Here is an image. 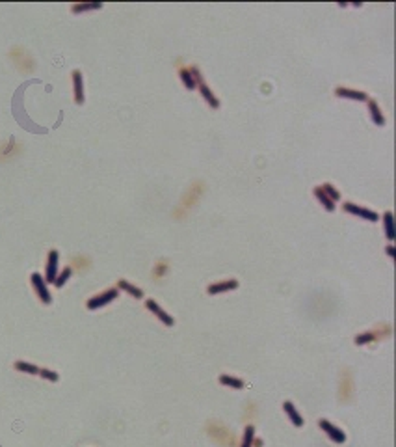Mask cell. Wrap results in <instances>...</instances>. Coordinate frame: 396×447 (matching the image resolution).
<instances>
[{"instance_id": "3957f363", "label": "cell", "mask_w": 396, "mask_h": 447, "mask_svg": "<svg viewBox=\"0 0 396 447\" xmlns=\"http://www.w3.org/2000/svg\"><path fill=\"white\" fill-rule=\"evenodd\" d=\"M343 209L346 211V213L355 215V216H359V218H365V220H368V222H378V220H380V215H378V213H374L372 209L361 207V205H355V203H351V201L344 203Z\"/></svg>"}, {"instance_id": "30bf717a", "label": "cell", "mask_w": 396, "mask_h": 447, "mask_svg": "<svg viewBox=\"0 0 396 447\" xmlns=\"http://www.w3.org/2000/svg\"><path fill=\"white\" fill-rule=\"evenodd\" d=\"M283 410L287 412V416H289V419L292 421V425H294V427H303V423H305L303 417L299 416V412H297L296 406H294L292 402H290V401L283 402Z\"/></svg>"}, {"instance_id": "4fadbf2b", "label": "cell", "mask_w": 396, "mask_h": 447, "mask_svg": "<svg viewBox=\"0 0 396 447\" xmlns=\"http://www.w3.org/2000/svg\"><path fill=\"white\" fill-rule=\"evenodd\" d=\"M314 196H316V200H318L322 205H324V209H326V211H329V213H331V211H335V201L329 200L328 194L324 192L320 186H316V188H314Z\"/></svg>"}, {"instance_id": "603a6c76", "label": "cell", "mask_w": 396, "mask_h": 447, "mask_svg": "<svg viewBox=\"0 0 396 447\" xmlns=\"http://www.w3.org/2000/svg\"><path fill=\"white\" fill-rule=\"evenodd\" d=\"M322 190H324V192L328 194V198L331 201H339L341 200V192H339V190H337V188H333V186L329 185V183H326V185H322L320 186Z\"/></svg>"}, {"instance_id": "8fae6325", "label": "cell", "mask_w": 396, "mask_h": 447, "mask_svg": "<svg viewBox=\"0 0 396 447\" xmlns=\"http://www.w3.org/2000/svg\"><path fill=\"white\" fill-rule=\"evenodd\" d=\"M236 287H238V281H236V279H227V281L212 283V285H208V294L227 293V291H231V289H236Z\"/></svg>"}, {"instance_id": "5bb4252c", "label": "cell", "mask_w": 396, "mask_h": 447, "mask_svg": "<svg viewBox=\"0 0 396 447\" xmlns=\"http://www.w3.org/2000/svg\"><path fill=\"white\" fill-rule=\"evenodd\" d=\"M383 224H385V235H387V239L393 242L395 240V218H393V213L387 211L385 215H383Z\"/></svg>"}, {"instance_id": "e0dca14e", "label": "cell", "mask_w": 396, "mask_h": 447, "mask_svg": "<svg viewBox=\"0 0 396 447\" xmlns=\"http://www.w3.org/2000/svg\"><path fill=\"white\" fill-rule=\"evenodd\" d=\"M15 369L21 371V373H26V375H39V367H38V365H34V363H28V362H23V360L15 362Z\"/></svg>"}, {"instance_id": "8992f818", "label": "cell", "mask_w": 396, "mask_h": 447, "mask_svg": "<svg viewBox=\"0 0 396 447\" xmlns=\"http://www.w3.org/2000/svg\"><path fill=\"white\" fill-rule=\"evenodd\" d=\"M318 425H320L322 431L326 432V434H328V436L333 440V442H337V444H344V442H346V434H344V432L341 431L339 427H335L333 423H329L328 419H320V421H318Z\"/></svg>"}, {"instance_id": "9c48e42d", "label": "cell", "mask_w": 396, "mask_h": 447, "mask_svg": "<svg viewBox=\"0 0 396 447\" xmlns=\"http://www.w3.org/2000/svg\"><path fill=\"white\" fill-rule=\"evenodd\" d=\"M73 88H75V101L76 105L84 103V82H82V73L73 71Z\"/></svg>"}, {"instance_id": "ac0fdd59", "label": "cell", "mask_w": 396, "mask_h": 447, "mask_svg": "<svg viewBox=\"0 0 396 447\" xmlns=\"http://www.w3.org/2000/svg\"><path fill=\"white\" fill-rule=\"evenodd\" d=\"M179 75H181L183 84L186 86L188 90H194V88H196V80H194V75L190 73V69H181L179 71Z\"/></svg>"}, {"instance_id": "d6986e66", "label": "cell", "mask_w": 396, "mask_h": 447, "mask_svg": "<svg viewBox=\"0 0 396 447\" xmlns=\"http://www.w3.org/2000/svg\"><path fill=\"white\" fill-rule=\"evenodd\" d=\"M253 440H255V427L248 425L244 431V440H242V447H253Z\"/></svg>"}, {"instance_id": "cb8c5ba5", "label": "cell", "mask_w": 396, "mask_h": 447, "mask_svg": "<svg viewBox=\"0 0 396 447\" xmlns=\"http://www.w3.org/2000/svg\"><path fill=\"white\" fill-rule=\"evenodd\" d=\"M39 377L47 378V380H50V382H58V373H54L50 369H39Z\"/></svg>"}, {"instance_id": "d4e9b609", "label": "cell", "mask_w": 396, "mask_h": 447, "mask_svg": "<svg viewBox=\"0 0 396 447\" xmlns=\"http://www.w3.org/2000/svg\"><path fill=\"white\" fill-rule=\"evenodd\" d=\"M164 272H166V265H164V263L156 265V276H160V274H164Z\"/></svg>"}, {"instance_id": "ba28073f", "label": "cell", "mask_w": 396, "mask_h": 447, "mask_svg": "<svg viewBox=\"0 0 396 447\" xmlns=\"http://www.w3.org/2000/svg\"><path fill=\"white\" fill-rule=\"evenodd\" d=\"M337 97H343V99H353V101H368L365 92H359V90H350V88H337L335 90Z\"/></svg>"}, {"instance_id": "7402d4cb", "label": "cell", "mask_w": 396, "mask_h": 447, "mask_svg": "<svg viewBox=\"0 0 396 447\" xmlns=\"http://www.w3.org/2000/svg\"><path fill=\"white\" fill-rule=\"evenodd\" d=\"M378 339V335L372 334V332H365V334H359L355 337V345H366V343H372V341Z\"/></svg>"}, {"instance_id": "277c9868", "label": "cell", "mask_w": 396, "mask_h": 447, "mask_svg": "<svg viewBox=\"0 0 396 447\" xmlns=\"http://www.w3.org/2000/svg\"><path fill=\"white\" fill-rule=\"evenodd\" d=\"M117 294H119L117 289H108V291H104V293H100V294H97V296L90 298V300H88V309L102 308V306H106V304H110V302H114L115 298H117Z\"/></svg>"}, {"instance_id": "5b68a950", "label": "cell", "mask_w": 396, "mask_h": 447, "mask_svg": "<svg viewBox=\"0 0 396 447\" xmlns=\"http://www.w3.org/2000/svg\"><path fill=\"white\" fill-rule=\"evenodd\" d=\"M58 261H60V254L56 250H50L49 252V259H47V272H45L47 283H54V279L58 276Z\"/></svg>"}, {"instance_id": "7c38bea8", "label": "cell", "mask_w": 396, "mask_h": 447, "mask_svg": "<svg viewBox=\"0 0 396 447\" xmlns=\"http://www.w3.org/2000/svg\"><path fill=\"white\" fill-rule=\"evenodd\" d=\"M366 103H368V110H370V116H372L374 123L380 125V127H381V125H385V117H383V114H381V110H380V107H378V103H376L374 99H368Z\"/></svg>"}, {"instance_id": "ffe728a7", "label": "cell", "mask_w": 396, "mask_h": 447, "mask_svg": "<svg viewBox=\"0 0 396 447\" xmlns=\"http://www.w3.org/2000/svg\"><path fill=\"white\" fill-rule=\"evenodd\" d=\"M102 8V4H99V2H95V4H73V13H82V11H90V9H100Z\"/></svg>"}, {"instance_id": "2e32d148", "label": "cell", "mask_w": 396, "mask_h": 447, "mask_svg": "<svg viewBox=\"0 0 396 447\" xmlns=\"http://www.w3.org/2000/svg\"><path fill=\"white\" fill-rule=\"evenodd\" d=\"M220 382L223 386H227V388H233V390H242V388H244V380H240V378H236V377H231V375H221Z\"/></svg>"}, {"instance_id": "484cf974", "label": "cell", "mask_w": 396, "mask_h": 447, "mask_svg": "<svg viewBox=\"0 0 396 447\" xmlns=\"http://www.w3.org/2000/svg\"><path fill=\"white\" fill-rule=\"evenodd\" d=\"M387 254H389V257H395V248L393 246H387Z\"/></svg>"}, {"instance_id": "6da1fadb", "label": "cell", "mask_w": 396, "mask_h": 447, "mask_svg": "<svg viewBox=\"0 0 396 447\" xmlns=\"http://www.w3.org/2000/svg\"><path fill=\"white\" fill-rule=\"evenodd\" d=\"M190 73L194 75V80H196V84H198V88H199V93H201V95H203V99H205L206 103L210 105V108H218V107H220V101L214 97V93L210 92V88H208L205 80L201 78L198 67H190Z\"/></svg>"}, {"instance_id": "52a82bcc", "label": "cell", "mask_w": 396, "mask_h": 447, "mask_svg": "<svg viewBox=\"0 0 396 447\" xmlns=\"http://www.w3.org/2000/svg\"><path fill=\"white\" fill-rule=\"evenodd\" d=\"M147 309H149V311H151L152 315L156 317L158 321H162V323L166 324V326H173V323H175V321H173V317L168 315V313H166V311H164V309H162L154 300H147Z\"/></svg>"}, {"instance_id": "7a4b0ae2", "label": "cell", "mask_w": 396, "mask_h": 447, "mask_svg": "<svg viewBox=\"0 0 396 447\" xmlns=\"http://www.w3.org/2000/svg\"><path fill=\"white\" fill-rule=\"evenodd\" d=\"M32 285H34V291H36V294H38L39 300L43 302V304H50V302H52V296H50L49 289H47L45 278L41 276L39 272H34V274H32Z\"/></svg>"}, {"instance_id": "44dd1931", "label": "cell", "mask_w": 396, "mask_h": 447, "mask_svg": "<svg viewBox=\"0 0 396 447\" xmlns=\"http://www.w3.org/2000/svg\"><path fill=\"white\" fill-rule=\"evenodd\" d=\"M71 274H73V269H71V267L63 269L60 274L56 276V279H54V285H56V287H63V285H65V281H67L69 278H71Z\"/></svg>"}, {"instance_id": "9a60e30c", "label": "cell", "mask_w": 396, "mask_h": 447, "mask_svg": "<svg viewBox=\"0 0 396 447\" xmlns=\"http://www.w3.org/2000/svg\"><path fill=\"white\" fill-rule=\"evenodd\" d=\"M117 285H119V289L127 291L130 296H134V298H144V291H142V289H138V287H134L132 283H129L127 279H119V281H117Z\"/></svg>"}]
</instances>
